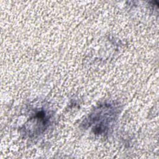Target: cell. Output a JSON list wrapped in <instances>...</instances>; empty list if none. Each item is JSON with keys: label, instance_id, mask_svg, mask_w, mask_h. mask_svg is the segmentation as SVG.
<instances>
[{"label": "cell", "instance_id": "1", "mask_svg": "<svg viewBox=\"0 0 159 159\" xmlns=\"http://www.w3.org/2000/svg\"><path fill=\"white\" fill-rule=\"evenodd\" d=\"M116 107L110 104L100 106L89 117V125H94V132L98 134H105L110 127L111 123L116 116Z\"/></svg>", "mask_w": 159, "mask_h": 159}]
</instances>
